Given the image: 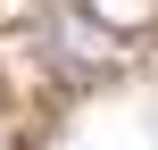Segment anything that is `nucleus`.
<instances>
[{
    "label": "nucleus",
    "instance_id": "1",
    "mask_svg": "<svg viewBox=\"0 0 158 150\" xmlns=\"http://www.w3.org/2000/svg\"><path fill=\"white\" fill-rule=\"evenodd\" d=\"M50 33H58V42H67V50H75V58H92V67H108V58H117V42H108V33H92V25H83V17H75V8H67V17H58V25H50Z\"/></svg>",
    "mask_w": 158,
    "mask_h": 150
}]
</instances>
